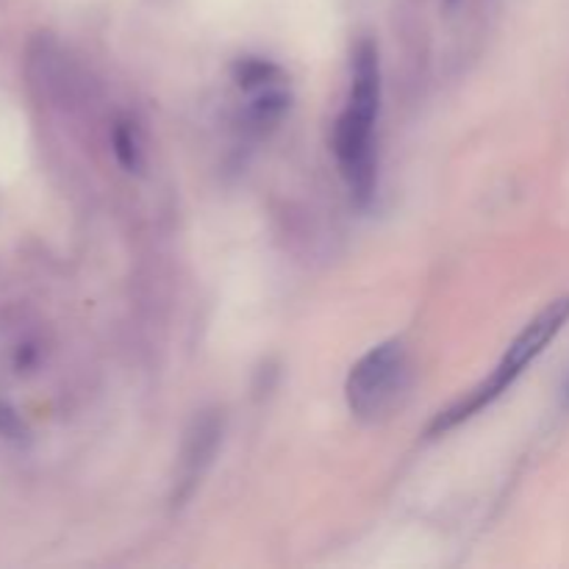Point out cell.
Listing matches in <instances>:
<instances>
[{
	"label": "cell",
	"instance_id": "6da1fadb",
	"mask_svg": "<svg viewBox=\"0 0 569 569\" xmlns=\"http://www.w3.org/2000/svg\"><path fill=\"white\" fill-rule=\"evenodd\" d=\"M381 106V67L372 42H361L353 53V81L345 111L333 128V153L353 200L367 206L376 194V120Z\"/></svg>",
	"mask_w": 569,
	"mask_h": 569
},
{
	"label": "cell",
	"instance_id": "7a4b0ae2",
	"mask_svg": "<svg viewBox=\"0 0 569 569\" xmlns=\"http://www.w3.org/2000/svg\"><path fill=\"white\" fill-rule=\"evenodd\" d=\"M567 322H569V295L567 298H559L553 300V303L545 306V309L539 311L526 328H522L520 337L509 345L506 356L500 359L498 370H495L481 387L472 389L467 398H461L459 403L439 411V415L433 417L428 433H431V437H442V433L453 431L456 426H461L465 420L476 417L478 411L487 409L489 403H495L500 395L509 392L511 383L526 372V367L531 365L533 359H539V356L545 353V348L559 337V331L567 326Z\"/></svg>",
	"mask_w": 569,
	"mask_h": 569
},
{
	"label": "cell",
	"instance_id": "3957f363",
	"mask_svg": "<svg viewBox=\"0 0 569 569\" xmlns=\"http://www.w3.org/2000/svg\"><path fill=\"white\" fill-rule=\"evenodd\" d=\"M406 350L398 339L372 348L348 376V406L359 420L376 422L398 403L406 387Z\"/></svg>",
	"mask_w": 569,
	"mask_h": 569
},
{
	"label": "cell",
	"instance_id": "277c9868",
	"mask_svg": "<svg viewBox=\"0 0 569 569\" xmlns=\"http://www.w3.org/2000/svg\"><path fill=\"white\" fill-rule=\"evenodd\" d=\"M220 439H222V417L217 415V411H203L200 417H194L192 428H189L187 439H183L172 503L183 506L189 498H192L200 478L206 476V470H209L211 461H214L217 448H220Z\"/></svg>",
	"mask_w": 569,
	"mask_h": 569
},
{
	"label": "cell",
	"instance_id": "5b68a950",
	"mask_svg": "<svg viewBox=\"0 0 569 569\" xmlns=\"http://www.w3.org/2000/svg\"><path fill=\"white\" fill-rule=\"evenodd\" d=\"M114 153H117V159H120L122 167H128V170H137L139 148H137V139H133V133L128 131V128H117L114 131Z\"/></svg>",
	"mask_w": 569,
	"mask_h": 569
},
{
	"label": "cell",
	"instance_id": "8992f818",
	"mask_svg": "<svg viewBox=\"0 0 569 569\" xmlns=\"http://www.w3.org/2000/svg\"><path fill=\"white\" fill-rule=\"evenodd\" d=\"M22 433H26V426H22L20 417L14 415V409H9L6 403H0V437L20 439Z\"/></svg>",
	"mask_w": 569,
	"mask_h": 569
},
{
	"label": "cell",
	"instance_id": "52a82bcc",
	"mask_svg": "<svg viewBox=\"0 0 569 569\" xmlns=\"http://www.w3.org/2000/svg\"><path fill=\"white\" fill-rule=\"evenodd\" d=\"M565 398H567V403H569V381H567V389H565Z\"/></svg>",
	"mask_w": 569,
	"mask_h": 569
}]
</instances>
